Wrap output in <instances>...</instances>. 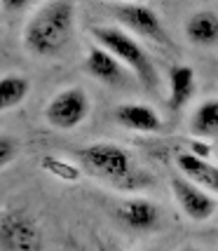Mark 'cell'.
I'll list each match as a JSON object with an SVG mask.
<instances>
[{"label":"cell","mask_w":218,"mask_h":251,"mask_svg":"<svg viewBox=\"0 0 218 251\" xmlns=\"http://www.w3.org/2000/svg\"><path fill=\"white\" fill-rule=\"evenodd\" d=\"M190 131L199 139L218 136V99L202 101L190 115Z\"/></svg>","instance_id":"obj_15"},{"label":"cell","mask_w":218,"mask_h":251,"mask_svg":"<svg viewBox=\"0 0 218 251\" xmlns=\"http://www.w3.org/2000/svg\"><path fill=\"white\" fill-rule=\"evenodd\" d=\"M169 186H171L176 204L181 207V211H183L190 221L204 223V221L214 219V214H216V209H218V202L214 200L211 193H207L204 188H199L197 183H193V181H188L186 176H171Z\"/></svg>","instance_id":"obj_7"},{"label":"cell","mask_w":218,"mask_h":251,"mask_svg":"<svg viewBox=\"0 0 218 251\" xmlns=\"http://www.w3.org/2000/svg\"><path fill=\"white\" fill-rule=\"evenodd\" d=\"M92 38L97 40L98 47H103L106 52L115 56L134 77L141 82L148 92H157L160 87V75L155 68L153 56L148 54V50L143 47L141 40H136L131 33H127L120 26H94L92 28Z\"/></svg>","instance_id":"obj_2"},{"label":"cell","mask_w":218,"mask_h":251,"mask_svg":"<svg viewBox=\"0 0 218 251\" xmlns=\"http://www.w3.org/2000/svg\"><path fill=\"white\" fill-rule=\"evenodd\" d=\"M31 94V80L22 73H7L0 77V113L22 106Z\"/></svg>","instance_id":"obj_14"},{"label":"cell","mask_w":218,"mask_h":251,"mask_svg":"<svg viewBox=\"0 0 218 251\" xmlns=\"http://www.w3.org/2000/svg\"><path fill=\"white\" fill-rule=\"evenodd\" d=\"M186 38L197 47L218 45V14L214 10H197L188 17Z\"/></svg>","instance_id":"obj_13"},{"label":"cell","mask_w":218,"mask_h":251,"mask_svg":"<svg viewBox=\"0 0 218 251\" xmlns=\"http://www.w3.org/2000/svg\"><path fill=\"white\" fill-rule=\"evenodd\" d=\"M176 167L181 176H186L188 181L197 183L199 188H204L207 193H216L218 195V164L211 162L209 157H199L188 153L176 155Z\"/></svg>","instance_id":"obj_11"},{"label":"cell","mask_w":218,"mask_h":251,"mask_svg":"<svg viewBox=\"0 0 218 251\" xmlns=\"http://www.w3.org/2000/svg\"><path fill=\"white\" fill-rule=\"evenodd\" d=\"M178 251H202V249H197V247H190V244H186V247H181Z\"/></svg>","instance_id":"obj_17"},{"label":"cell","mask_w":218,"mask_h":251,"mask_svg":"<svg viewBox=\"0 0 218 251\" xmlns=\"http://www.w3.org/2000/svg\"><path fill=\"white\" fill-rule=\"evenodd\" d=\"M19 155V143L17 139H12L7 134H0V169H5L7 164H12Z\"/></svg>","instance_id":"obj_16"},{"label":"cell","mask_w":218,"mask_h":251,"mask_svg":"<svg viewBox=\"0 0 218 251\" xmlns=\"http://www.w3.org/2000/svg\"><path fill=\"white\" fill-rule=\"evenodd\" d=\"M89 110H92V101L89 94L82 87H66L56 92L49 99V103L45 106V120L49 127L61 131L75 129L87 120Z\"/></svg>","instance_id":"obj_6"},{"label":"cell","mask_w":218,"mask_h":251,"mask_svg":"<svg viewBox=\"0 0 218 251\" xmlns=\"http://www.w3.org/2000/svg\"><path fill=\"white\" fill-rule=\"evenodd\" d=\"M2 251H43L45 237L38 221L26 209H7L0 216Z\"/></svg>","instance_id":"obj_5"},{"label":"cell","mask_w":218,"mask_h":251,"mask_svg":"<svg viewBox=\"0 0 218 251\" xmlns=\"http://www.w3.org/2000/svg\"><path fill=\"white\" fill-rule=\"evenodd\" d=\"M77 162L87 174L97 176L110 186H118L120 190H129L136 186V162L131 153L113 141H97L82 146L77 151Z\"/></svg>","instance_id":"obj_3"},{"label":"cell","mask_w":218,"mask_h":251,"mask_svg":"<svg viewBox=\"0 0 218 251\" xmlns=\"http://www.w3.org/2000/svg\"><path fill=\"white\" fill-rule=\"evenodd\" d=\"M115 219L134 232H155L162 228V209L148 197H129L115 207Z\"/></svg>","instance_id":"obj_8"},{"label":"cell","mask_w":218,"mask_h":251,"mask_svg":"<svg viewBox=\"0 0 218 251\" xmlns=\"http://www.w3.org/2000/svg\"><path fill=\"white\" fill-rule=\"evenodd\" d=\"M85 68H87V73L94 80L103 82V85H110V87H120V85H124V80H127V68L110 52H106L103 47H98V45H94L87 52Z\"/></svg>","instance_id":"obj_10"},{"label":"cell","mask_w":218,"mask_h":251,"mask_svg":"<svg viewBox=\"0 0 218 251\" xmlns=\"http://www.w3.org/2000/svg\"><path fill=\"white\" fill-rule=\"evenodd\" d=\"M106 7L118 19L120 28L131 33L136 40H145V43H153L157 47H174L160 14L150 5H143V2H113V5H106Z\"/></svg>","instance_id":"obj_4"},{"label":"cell","mask_w":218,"mask_h":251,"mask_svg":"<svg viewBox=\"0 0 218 251\" xmlns=\"http://www.w3.org/2000/svg\"><path fill=\"white\" fill-rule=\"evenodd\" d=\"M113 118L115 122L129 131L136 134H160L164 127L160 113L153 106H145V103H120L113 110Z\"/></svg>","instance_id":"obj_9"},{"label":"cell","mask_w":218,"mask_h":251,"mask_svg":"<svg viewBox=\"0 0 218 251\" xmlns=\"http://www.w3.org/2000/svg\"><path fill=\"white\" fill-rule=\"evenodd\" d=\"M75 28V5L68 0L43 2L31 14L22 33L26 52L40 59H52L64 52Z\"/></svg>","instance_id":"obj_1"},{"label":"cell","mask_w":218,"mask_h":251,"mask_svg":"<svg viewBox=\"0 0 218 251\" xmlns=\"http://www.w3.org/2000/svg\"><path fill=\"white\" fill-rule=\"evenodd\" d=\"M195 89H197L195 71L183 64L171 66V71H169V97H167L169 108L174 113H181L188 106V101L193 99Z\"/></svg>","instance_id":"obj_12"}]
</instances>
